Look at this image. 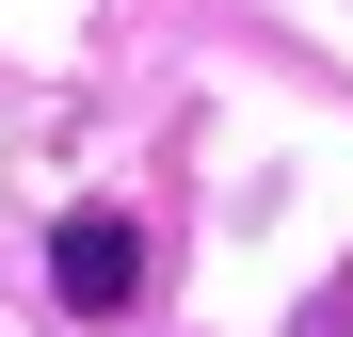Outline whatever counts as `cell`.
<instances>
[{"label": "cell", "mask_w": 353, "mask_h": 337, "mask_svg": "<svg viewBox=\"0 0 353 337\" xmlns=\"http://www.w3.org/2000/svg\"><path fill=\"white\" fill-rule=\"evenodd\" d=\"M48 289H65L81 321H129V289H145V225H129V209H65V225H48Z\"/></svg>", "instance_id": "6da1fadb"}]
</instances>
